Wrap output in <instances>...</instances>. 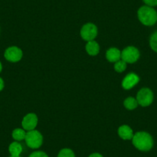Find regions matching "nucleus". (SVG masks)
Segmentation results:
<instances>
[{"instance_id": "4be33fe9", "label": "nucleus", "mask_w": 157, "mask_h": 157, "mask_svg": "<svg viewBox=\"0 0 157 157\" xmlns=\"http://www.w3.org/2000/svg\"><path fill=\"white\" fill-rule=\"evenodd\" d=\"M4 87H5V82H4L3 79L0 77V92L3 90Z\"/></svg>"}, {"instance_id": "f8f14e48", "label": "nucleus", "mask_w": 157, "mask_h": 157, "mask_svg": "<svg viewBox=\"0 0 157 157\" xmlns=\"http://www.w3.org/2000/svg\"><path fill=\"white\" fill-rule=\"evenodd\" d=\"M85 49L89 56H96L99 53L100 46L97 42L95 41V40H92V41L87 42L85 46Z\"/></svg>"}, {"instance_id": "aec40b11", "label": "nucleus", "mask_w": 157, "mask_h": 157, "mask_svg": "<svg viewBox=\"0 0 157 157\" xmlns=\"http://www.w3.org/2000/svg\"><path fill=\"white\" fill-rule=\"evenodd\" d=\"M143 2L146 6L150 7H155L157 6V0H143Z\"/></svg>"}, {"instance_id": "b1692460", "label": "nucleus", "mask_w": 157, "mask_h": 157, "mask_svg": "<svg viewBox=\"0 0 157 157\" xmlns=\"http://www.w3.org/2000/svg\"><path fill=\"white\" fill-rule=\"evenodd\" d=\"M10 157H21V156H11V155H10Z\"/></svg>"}, {"instance_id": "f3484780", "label": "nucleus", "mask_w": 157, "mask_h": 157, "mask_svg": "<svg viewBox=\"0 0 157 157\" xmlns=\"http://www.w3.org/2000/svg\"><path fill=\"white\" fill-rule=\"evenodd\" d=\"M57 157H75V154L70 148H63L60 149Z\"/></svg>"}, {"instance_id": "5701e85b", "label": "nucleus", "mask_w": 157, "mask_h": 157, "mask_svg": "<svg viewBox=\"0 0 157 157\" xmlns=\"http://www.w3.org/2000/svg\"><path fill=\"white\" fill-rule=\"evenodd\" d=\"M2 63L0 62V72H2Z\"/></svg>"}, {"instance_id": "1a4fd4ad", "label": "nucleus", "mask_w": 157, "mask_h": 157, "mask_svg": "<svg viewBox=\"0 0 157 157\" xmlns=\"http://www.w3.org/2000/svg\"><path fill=\"white\" fill-rule=\"evenodd\" d=\"M140 78L135 72H129L123 78L121 86L123 90H130L140 82Z\"/></svg>"}, {"instance_id": "f03ea898", "label": "nucleus", "mask_w": 157, "mask_h": 157, "mask_svg": "<svg viewBox=\"0 0 157 157\" xmlns=\"http://www.w3.org/2000/svg\"><path fill=\"white\" fill-rule=\"evenodd\" d=\"M137 18L143 25L152 26L157 22V11L153 7L144 5L139 8Z\"/></svg>"}, {"instance_id": "dca6fc26", "label": "nucleus", "mask_w": 157, "mask_h": 157, "mask_svg": "<svg viewBox=\"0 0 157 157\" xmlns=\"http://www.w3.org/2000/svg\"><path fill=\"white\" fill-rule=\"evenodd\" d=\"M126 68H127V63L122 59L115 63L114 66H113V69L117 73H122L126 70Z\"/></svg>"}, {"instance_id": "f257e3e1", "label": "nucleus", "mask_w": 157, "mask_h": 157, "mask_svg": "<svg viewBox=\"0 0 157 157\" xmlns=\"http://www.w3.org/2000/svg\"><path fill=\"white\" fill-rule=\"evenodd\" d=\"M132 144L141 152H149L154 146V140L151 134L145 131H140L134 133L132 139Z\"/></svg>"}, {"instance_id": "6ab92c4d", "label": "nucleus", "mask_w": 157, "mask_h": 157, "mask_svg": "<svg viewBox=\"0 0 157 157\" xmlns=\"http://www.w3.org/2000/svg\"><path fill=\"white\" fill-rule=\"evenodd\" d=\"M29 157H49L48 154L46 152H45L44 151H34V152H32Z\"/></svg>"}, {"instance_id": "ddd939ff", "label": "nucleus", "mask_w": 157, "mask_h": 157, "mask_svg": "<svg viewBox=\"0 0 157 157\" xmlns=\"http://www.w3.org/2000/svg\"><path fill=\"white\" fill-rule=\"evenodd\" d=\"M23 151L22 144L19 142L14 141L9 146V152L11 156H20Z\"/></svg>"}, {"instance_id": "6e6552de", "label": "nucleus", "mask_w": 157, "mask_h": 157, "mask_svg": "<svg viewBox=\"0 0 157 157\" xmlns=\"http://www.w3.org/2000/svg\"><path fill=\"white\" fill-rule=\"evenodd\" d=\"M39 123L38 116L34 113H27L22 120V127L25 131H30L36 129Z\"/></svg>"}, {"instance_id": "0eeeda50", "label": "nucleus", "mask_w": 157, "mask_h": 157, "mask_svg": "<svg viewBox=\"0 0 157 157\" xmlns=\"http://www.w3.org/2000/svg\"><path fill=\"white\" fill-rule=\"evenodd\" d=\"M4 57L7 61L10 63H19L23 57V52L18 46H10L6 49L4 52Z\"/></svg>"}, {"instance_id": "9d476101", "label": "nucleus", "mask_w": 157, "mask_h": 157, "mask_svg": "<svg viewBox=\"0 0 157 157\" xmlns=\"http://www.w3.org/2000/svg\"><path fill=\"white\" fill-rule=\"evenodd\" d=\"M118 136H120V139L125 141H129L132 140V137L134 136L133 130L132 128L128 125H122L118 128Z\"/></svg>"}, {"instance_id": "20e7f679", "label": "nucleus", "mask_w": 157, "mask_h": 157, "mask_svg": "<svg viewBox=\"0 0 157 157\" xmlns=\"http://www.w3.org/2000/svg\"><path fill=\"white\" fill-rule=\"evenodd\" d=\"M98 27L96 24L93 22H87L84 24L80 29V36L82 40L86 42H90L95 40L98 36Z\"/></svg>"}, {"instance_id": "9b49d317", "label": "nucleus", "mask_w": 157, "mask_h": 157, "mask_svg": "<svg viewBox=\"0 0 157 157\" xmlns=\"http://www.w3.org/2000/svg\"><path fill=\"white\" fill-rule=\"evenodd\" d=\"M105 59L109 63H116L121 59V51L116 47L109 48L105 52Z\"/></svg>"}, {"instance_id": "4468645a", "label": "nucleus", "mask_w": 157, "mask_h": 157, "mask_svg": "<svg viewBox=\"0 0 157 157\" xmlns=\"http://www.w3.org/2000/svg\"><path fill=\"white\" fill-rule=\"evenodd\" d=\"M138 102H137L136 99L134 98L133 96H128L123 101V106L125 107L126 109L129 110V111L136 109L138 107Z\"/></svg>"}, {"instance_id": "423d86ee", "label": "nucleus", "mask_w": 157, "mask_h": 157, "mask_svg": "<svg viewBox=\"0 0 157 157\" xmlns=\"http://www.w3.org/2000/svg\"><path fill=\"white\" fill-rule=\"evenodd\" d=\"M136 99L139 105L142 107L149 106L154 100L153 92L149 88H142L137 93Z\"/></svg>"}, {"instance_id": "a211bd4d", "label": "nucleus", "mask_w": 157, "mask_h": 157, "mask_svg": "<svg viewBox=\"0 0 157 157\" xmlns=\"http://www.w3.org/2000/svg\"><path fill=\"white\" fill-rule=\"evenodd\" d=\"M149 46L152 51L157 53V31L151 35L149 38Z\"/></svg>"}, {"instance_id": "2eb2a0df", "label": "nucleus", "mask_w": 157, "mask_h": 157, "mask_svg": "<svg viewBox=\"0 0 157 157\" xmlns=\"http://www.w3.org/2000/svg\"><path fill=\"white\" fill-rule=\"evenodd\" d=\"M26 131L22 128H16L12 132V137L15 141L21 142L25 140Z\"/></svg>"}, {"instance_id": "7ed1b4c3", "label": "nucleus", "mask_w": 157, "mask_h": 157, "mask_svg": "<svg viewBox=\"0 0 157 157\" xmlns=\"http://www.w3.org/2000/svg\"><path fill=\"white\" fill-rule=\"evenodd\" d=\"M26 146L32 149H38L43 144V136L37 129L27 131L25 138Z\"/></svg>"}, {"instance_id": "39448f33", "label": "nucleus", "mask_w": 157, "mask_h": 157, "mask_svg": "<svg viewBox=\"0 0 157 157\" xmlns=\"http://www.w3.org/2000/svg\"><path fill=\"white\" fill-rule=\"evenodd\" d=\"M140 58V52L135 46H126L121 52V59L127 64H133L136 63Z\"/></svg>"}, {"instance_id": "412c9836", "label": "nucleus", "mask_w": 157, "mask_h": 157, "mask_svg": "<svg viewBox=\"0 0 157 157\" xmlns=\"http://www.w3.org/2000/svg\"><path fill=\"white\" fill-rule=\"evenodd\" d=\"M88 157H104L103 155H102L99 152H93V153L90 154Z\"/></svg>"}]
</instances>
